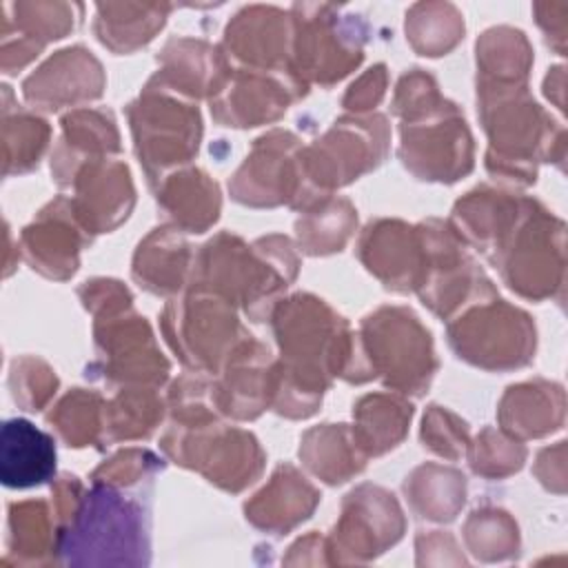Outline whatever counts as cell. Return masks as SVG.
Instances as JSON below:
<instances>
[{
  "instance_id": "29",
  "label": "cell",
  "mask_w": 568,
  "mask_h": 568,
  "mask_svg": "<svg viewBox=\"0 0 568 568\" xmlns=\"http://www.w3.org/2000/svg\"><path fill=\"white\" fill-rule=\"evenodd\" d=\"M297 220L300 246L311 255H326L339 251L355 229V209L348 200L326 197L304 211Z\"/></svg>"
},
{
  "instance_id": "9",
  "label": "cell",
  "mask_w": 568,
  "mask_h": 568,
  "mask_svg": "<svg viewBox=\"0 0 568 568\" xmlns=\"http://www.w3.org/2000/svg\"><path fill=\"white\" fill-rule=\"evenodd\" d=\"M464 315L450 320L448 342L457 357L481 368H513L530 359L535 328L528 315L493 295L470 302Z\"/></svg>"
},
{
  "instance_id": "14",
  "label": "cell",
  "mask_w": 568,
  "mask_h": 568,
  "mask_svg": "<svg viewBox=\"0 0 568 568\" xmlns=\"http://www.w3.org/2000/svg\"><path fill=\"white\" fill-rule=\"evenodd\" d=\"M129 304L100 311L95 324V344L102 353V377L111 382H149L162 384L169 373V364L155 348L153 335L144 317L131 313V317H118Z\"/></svg>"
},
{
  "instance_id": "27",
  "label": "cell",
  "mask_w": 568,
  "mask_h": 568,
  "mask_svg": "<svg viewBox=\"0 0 568 568\" xmlns=\"http://www.w3.org/2000/svg\"><path fill=\"white\" fill-rule=\"evenodd\" d=\"M404 493L417 513L430 521H450L466 499V479L453 468L424 464L404 481Z\"/></svg>"
},
{
  "instance_id": "24",
  "label": "cell",
  "mask_w": 568,
  "mask_h": 568,
  "mask_svg": "<svg viewBox=\"0 0 568 568\" xmlns=\"http://www.w3.org/2000/svg\"><path fill=\"white\" fill-rule=\"evenodd\" d=\"M7 552L20 564H44L58 555V521L42 499L9 504Z\"/></svg>"
},
{
  "instance_id": "36",
  "label": "cell",
  "mask_w": 568,
  "mask_h": 568,
  "mask_svg": "<svg viewBox=\"0 0 568 568\" xmlns=\"http://www.w3.org/2000/svg\"><path fill=\"white\" fill-rule=\"evenodd\" d=\"M495 459H501V466L506 473L517 470L524 462V448L519 444L506 442L493 430H484L470 453V466L479 475L495 477Z\"/></svg>"
},
{
  "instance_id": "3",
  "label": "cell",
  "mask_w": 568,
  "mask_h": 568,
  "mask_svg": "<svg viewBox=\"0 0 568 568\" xmlns=\"http://www.w3.org/2000/svg\"><path fill=\"white\" fill-rule=\"evenodd\" d=\"M297 275V255L288 237L271 235L253 246L235 235H217L202 246L193 286L206 288L226 302H237L255 322L271 317L280 293Z\"/></svg>"
},
{
  "instance_id": "22",
  "label": "cell",
  "mask_w": 568,
  "mask_h": 568,
  "mask_svg": "<svg viewBox=\"0 0 568 568\" xmlns=\"http://www.w3.org/2000/svg\"><path fill=\"white\" fill-rule=\"evenodd\" d=\"M115 122L104 111H73L62 118V140L51 158V173L60 186H71L73 175L82 164L84 155L113 153L118 144Z\"/></svg>"
},
{
  "instance_id": "38",
  "label": "cell",
  "mask_w": 568,
  "mask_h": 568,
  "mask_svg": "<svg viewBox=\"0 0 568 568\" xmlns=\"http://www.w3.org/2000/svg\"><path fill=\"white\" fill-rule=\"evenodd\" d=\"M382 93H384V67L377 64L357 84L351 87V91L344 98V106L355 109V111L368 109L379 102Z\"/></svg>"
},
{
  "instance_id": "18",
  "label": "cell",
  "mask_w": 568,
  "mask_h": 568,
  "mask_svg": "<svg viewBox=\"0 0 568 568\" xmlns=\"http://www.w3.org/2000/svg\"><path fill=\"white\" fill-rule=\"evenodd\" d=\"M71 184L75 189L71 209L87 233L118 226L133 206V186L122 162L91 160L78 169Z\"/></svg>"
},
{
  "instance_id": "26",
  "label": "cell",
  "mask_w": 568,
  "mask_h": 568,
  "mask_svg": "<svg viewBox=\"0 0 568 568\" xmlns=\"http://www.w3.org/2000/svg\"><path fill=\"white\" fill-rule=\"evenodd\" d=\"M353 437L366 457L393 448L408 428L413 406L397 395H366L357 402Z\"/></svg>"
},
{
  "instance_id": "20",
  "label": "cell",
  "mask_w": 568,
  "mask_h": 568,
  "mask_svg": "<svg viewBox=\"0 0 568 568\" xmlns=\"http://www.w3.org/2000/svg\"><path fill=\"white\" fill-rule=\"evenodd\" d=\"M55 473L53 437L29 419L11 417L0 430V479L7 488H33Z\"/></svg>"
},
{
  "instance_id": "1",
  "label": "cell",
  "mask_w": 568,
  "mask_h": 568,
  "mask_svg": "<svg viewBox=\"0 0 568 568\" xmlns=\"http://www.w3.org/2000/svg\"><path fill=\"white\" fill-rule=\"evenodd\" d=\"M273 328L282 351L275 364L273 406L286 417L315 413L333 375H344L355 335L346 322L313 295H293L273 308Z\"/></svg>"
},
{
  "instance_id": "30",
  "label": "cell",
  "mask_w": 568,
  "mask_h": 568,
  "mask_svg": "<svg viewBox=\"0 0 568 568\" xmlns=\"http://www.w3.org/2000/svg\"><path fill=\"white\" fill-rule=\"evenodd\" d=\"M49 126L44 120L2 106V149H4V175L24 173L38 166V160L47 146Z\"/></svg>"
},
{
  "instance_id": "13",
  "label": "cell",
  "mask_w": 568,
  "mask_h": 568,
  "mask_svg": "<svg viewBox=\"0 0 568 568\" xmlns=\"http://www.w3.org/2000/svg\"><path fill=\"white\" fill-rule=\"evenodd\" d=\"M300 142L286 131H273L260 138L253 153L237 169L229 189L233 197L251 206H275L300 200V169H297Z\"/></svg>"
},
{
  "instance_id": "31",
  "label": "cell",
  "mask_w": 568,
  "mask_h": 568,
  "mask_svg": "<svg viewBox=\"0 0 568 568\" xmlns=\"http://www.w3.org/2000/svg\"><path fill=\"white\" fill-rule=\"evenodd\" d=\"M102 397L91 390L73 388L47 415V422L58 430L67 446H87L98 442L104 430Z\"/></svg>"
},
{
  "instance_id": "4",
  "label": "cell",
  "mask_w": 568,
  "mask_h": 568,
  "mask_svg": "<svg viewBox=\"0 0 568 568\" xmlns=\"http://www.w3.org/2000/svg\"><path fill=\"white\" fill-rule=\"evenodd\" d=\"M58 559L62 564H149V513L120 495L113 484L95 481L84 493L75 515L58 532Z\"/></svg>"
},
{
  "instance_id": "35",
  "label": "cell",
  "mask_w": 568,
  "mask_h": 568,
  "mask_svg": "<svg viewBox=\"0 0 568 568\" xmlns=\"http://www.w3.org/2000/svg\"><path fill=\"white\" fill-rule=\"evenodd\" d=\"M466 435H468L466 424L439 406H430V410L424 415V426H422L424 446H428L439 455H446L450 459L459 457L466 446Z\"/></svg>"
},
{
  "instance_id": "2",
  "label": "cell",
  "mask_w": 568,
  "mask_h": 568,
  "mask_svg": "<svg viewBox=\"0 0 568 568\" xmlns=\"http://www.w3.org/2000/svg\"><path fill=\"white\" fill-rule=\"evenodd\" d=\"M402 118L399 158L419 180L455 182L473 169V140L462 111L437 93L428 73H406L395 93Z\"/></svg>"
},
{
  "instance_id": "28",
  "label": "cell",
  "mask_w": 568,
  "mask_h": 568,
  "mask_svg": "<svg viewBox=\"0 0 568 568\" xmlns=\"http://www.w3.org/2000/svg\"><path fill=\"white\" fill-rule=\"evenodd\" d=\"M186 260L189 244L166 229H155L138 246L133 277L151 293H171L184 282Z\"/></svg>"
},
{
  "instance_id": "23",
  "label": "cell",
  "mask_w": 568,
  "mask_h": 568,
  "mask_svg": "<svg viewBox=\"0 0 568 568\" xmlns=\"http://www.w3.org/2000/svg\"><path fill=\"white\" fill-rule=\"evenodd\" d=\"M158 204L175 226L202 233L217 220L220 193L215 182H211L202 171L189 169L162 180Z\"/></svg>"
},
{
  "instance_id": "21",
  "label": "cell",
  "mask_w": 568,
  "mask_h": 568,
  "mask_svg": "<svg viewBox=\"0 0 568 568\" xmlns=\"http://www.w3.org/2000/svg\"><path fill=\"white\" fill-rule=\"evenodd\" d=\"M320 501V493L293 468L280 466L246 506V519L268 532L284 535L304 521Z\"/></svg>"
},
{
  "instance_id": "19",
  "label": "cell",
  "mask_w": 568,
  "mask_h": 568,
  "mask_svg": "<svg viewBox=\"0 0 568 568\" xmlns=\"http://www.w3.org/2000/svg\"><path fill=\"white\" fill-rule=\"evenodd\" d=\"M359 257L386 288L406 293L419 284L424 248L417 226L397 220L371 222L359 240Z\"/></svg>"
},
{
  "instance_id": "6",
  "label": "cell",
  "mask_w": 568,
  "mask_h": 568,
  "mask_svg": "<svg viewBox=\"0 0 568 568\" xmlns=\"http://www.w3.org/2000/svg\"><path fill=\"white\" fill-rule=\"evenodd\" d=\"M386 146L388 126L382 115L335 122L322 140L297 153L302 189L295 209L306 211L331 197V189L375 169L384 160Z\"/></svg>"
},
{
  "instance_id": "37",
  "label": "cell",
  "mask_w": 568,
  "mask_h": 568,
  "mask_svg": "<svg viewBox=\"0 0 568 568\" xmlns=\"http://www.w3.org/2000/svg\"><path fill=\"white\" fill-rule=\"evenodd\" d=\"M162 466L155 455L149 450H124L109 459L104 466H100L93 473V481H104V484H120V486H135L140 479L149 477L151 473Z\"/></svg>"
},
{
  "instance_id": "5",
  "label": "cell",
  "mask_w": 568,
  "mask_h": 568,
  "mask_svg": "<svg viewBox=\"0 0 568 568\" xmlns=\"http://www.w3.org/2000/svg\"><path fill=\"white\" fill-rule=\"evenodd\" d=\"M437 368L430 333L408 308H379L362 322V339L342 375L348 382L382 377L399 393L422 395Z\"/></svg>"
},
{
  "instance_id": "16",
  "label": "cell",
  "mask_w": 568,
  "mask_h": 568,
  "mask_svg": "<svg viewBox=\"0 0 568 568\" xmlns=\"http://www.w3.org/2000/svg\"><path fill=\"white\" fill-rule=\"evenodd\" d=\"M224 364L222 382L213 384L215 408L235 419H253L273 404L275 364L260 342L246 335Z\"/></svg>"
},
{
  "instance_id": "11",
  "label": "cell",
  "mask_w": 568,
  "mask_h": 568,
  "mask_svg": "<svg viewBox=\"0 0 568 568\" xmlns=\"http://www.w3.org/2000/svg\"><path fill=\"white\" fill-rule=\"evenodd\" d=\"M404 532L402 510L390 493L364 484L346 495L342 517L326 539L331 564L368 561L393 546Z\"/></svg>"
},
{
  "instance_id": "34",
  "label": "cell",
  "mask_w": 568,
  "mask_h": 568,
  "mask_svg": "<svg viewBox=\"0 0 568 568\" xmlns=\"http://www.w3.org/2000/svg\"><path fill=\"white\" fill-rule=\"evenodd\" d=\"M13 402L24 410H40L58 388L53 371L36 357H16L9 371Z\"/></svg>"
},
{
  "instance_id": "33",
  "label": "cell",
  "mask_w": 568,
  "mask_h": 568,
  "mask_svg": "<svg viewBox=\"0 0 568 568\" xmlns=\"http://www.w3.org/2000/svg\"><path fill=\"white\" fill-rule=\"evenodd\" d=\"M466 544L477 559L497 561L517 552V526L504 510H475L464 528Z\"/></svg>"
},
{
  "instance_id": "12",
  "label": "cell",
  "mask_w": 568,
  "mask_h": 568,
  "mask_svg": "<svg viewBox=\"0 0 568 568\" xmlns=\"http://www.w3.org/2000/svg\"><path fill=\"white\" fill-rule=\"evenodd\" d=\"M304 93V82L291 71L248 69L233 73L226 64L211 93V113L226 126H257L277 120L291 100Z\"/></svg>"
},
{
  "instance_id": "10",
  "label": "cell",
  "mask_w": 568,
  "mask_h": 568,
  "mask_svg": "<svg viewBox=\"0 0 568 568\" xmlns=\"http://www.w3.org/2000/svg\"><path fill=\"white\" fill-rule=\"evenodd\" d=\"M162 448L178 464L200 470L209 481L231 493L255 481L264 464V455L251 433L213 422L171 428Z\"/></svg>"
},
{
  "instance_id": "25",
  "label": "cell",
  "mask_w": 568,
  "mask_h": 568,
  "mask_svg": "<svg viewBox=\"0 0 568 568\" xmlns=\"http://www.w3.org/2000/svg\"><path fill=\"white\" fill-rule=\"evenodd\" d=\"M300 457L317 477L328 484L346 481L366 464V455L357 446L353 433L344 428V424H324L308 430L302 439Z\"/></svg>"
},
{
  "instance_id": "17",
  "label": "cell",
  "mask_w": 568,
  "mask_h": 568,
  "mask_svg": "<svg viewBox=\"0 0 568 568\" xmlns=\"http://www.w3.org/2000/svg\"><path fill=\"white\" fill-rule=\"evenodd\" d=\"M104 75L100 62L82 47L62 49L22 82L29 104L55 111L67 104L93 100L102 93Z\"/></svg>"
},
{
  "instance_id": "32",
  "label": "cell",
  "mask_w": 568,
  "mask_h": 568,
  "mask_svg": "<svg viewBox=\"0 0 568 568\" xmlns=\"http://www.w3.org/2000/svg\"><path fill=\"white\" fill-rule=\"evenodd\" d=\"M162 417V402L151 390H122L109 406H104V433L109 439L146 437Z\"/></svg>"
},
{
  "instance_id": "7",
  "label": "cell",
  "mask_w": 568,
  "mask_h": 568,
  "mask_svg": "<svg viewBox=\"0 0 568 568\" xmlns=\"http://www.w3.org/2000/svg\"><path fill=\"white\" fill-rule=\"evenodd\" d=\"M129 118L135 151L151 184H160L166 169L189 162L197 153L200 113L178 93L149 82L140 100L129 106Z\"/></svg>"
},
{
  "instance_id": "8",
  "label": "cell",
  "mask_w": 568,
  "mask_h": 568,
  "mask_svg": "<svg viewBox=\"0 0 568 568\" xmlns=\"http://www.w3.org/2000/svg\"><path fill=\"white\" fill-rule=\"evenodd\" d=\"M162 326L180 359L202 371H215L246 337L231 302L200 286H193L184 300L166 304Z\"/></svg>"
},
{
  "instance_id": "15",
  "label": "cell",
  "mask_w": 568,
  "mask_h": 568,
  "mask_svg": "<svg viewBox=\"0 0 568 568\" xmlns=\"http://www.w3.org/2000/svg\"><path fill=\"white\" fill-rule=\"evenodd\" d=\"M91 242L78 222L71 200L58 197L22 231L20 246L33 271L47 277L64 280L78 268L80 246Z\"/></svg>"
}]
</instances>
